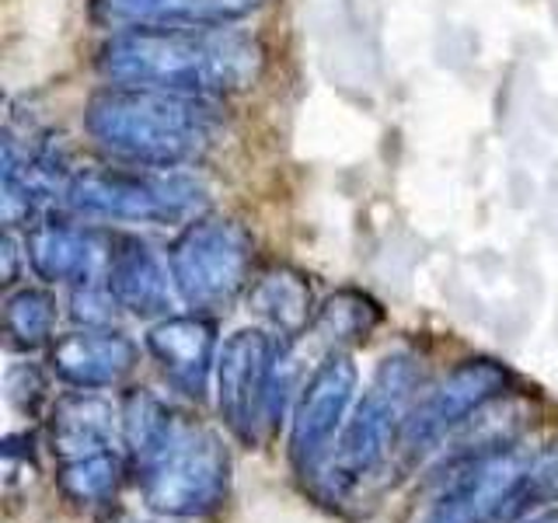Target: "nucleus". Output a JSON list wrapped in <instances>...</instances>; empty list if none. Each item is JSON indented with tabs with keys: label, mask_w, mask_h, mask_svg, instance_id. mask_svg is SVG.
<instances>
[{
	"label": "nucleus",
	"mask_w": 558,
	"mask_h": 523,
	"mask_svg": "<svg viewBox=\"0 0 558 523\" xmlns=\"http://www.w3.org/2000/svg\"><path fill=\"white\" fill-rule=\"evenodd\" d=\"M258 66V42L231 25L119 32L98 57L101 77L116 87H157L196 98L244 92Z\"/></svg>",
	"instance_id": "obj_1"
},
{
	"label": "nucleus",
	"mask_w": 558,
	"mask_h": 523,
	"mask_svg": "<svg viewBox=\"0 0 558 523\" xmlns=\"http://www.w3.org/2000/svg\"><path fill=\"white\" fill-rule=\"evenodd\" d=\"M84 126L122 165L182 168L214 147L220 115L209 98L112 84L92 98Z\"/></svg>",
	"instance_id": "obj_2"
},
{
	"label": "nucleus",
	"mask_w": 558,
	"mask_h": 523,
	"mask_svg": "<svg viewBox=\"0 0 558 523\" xmlns=\"http://www.w3.org/2000/svg\"><path fill=\"white\" fill-rule=\"evenodd\" d=\"M558 502V436L510 443L461 467L423 523H520Z\"/></svg>",
	"instance_id": "obj_3"
},
{
	"label": "nucleus",
	"mask_w": 558,
	"mask_h": 523,
	"mask_svg": "<svg viewBox=\"0 0 558 523\" xmlns=\"http://www.w3.org/2000/svg\"><path fill=\"white\" fill-rule=\"evenodd\" d=\"M418 391V366L409 356H388L363 391L356 409L349 412L345 426L331 447L328 461L322 464L325 485L336 492H349L363 478L384 467L391 450L401 443L409 426V415L415 409Z\"/></svg>",
	"instance_id": "obj_4"
},
{
	"label": "nucleus",
	"mask_w": 558,
	"mask_h": 523,
	"mask_svg": "<svg viewBox=\"0 0 558 523\" xmlns=\"http://www.w3.org/2000/svg\"><path fill=\"white\" fill-rule=\"evenodd\" d=\"M136 475L144 502L154 513L192 520L223 506L231 488V453L217 433L182 423L171 443Z\"/></svg>",
	"instance_id": "obj_5"
},
{
	"label": "nucleus",
	"mask_w": 558,
	"mask_h": 523,
	"mask_svg": "<svg viewBox=\"0 0 558 523\" xmlns=\"http://www.w3.org/2000/svg\"><path fill=\"white\" fill-rule=\"evenodd\" d=\"M66 199L87 217L174 223L203 206V185L179 168H95L66 185Z\"/></svg>",
	"instance_id": "obj_6"
},
{
	"label": "nucleus",
	"mask_w": 558,
	"mask_h": 523,
	"mask_svg": "<svg viewBox=\"0 0 558 523\" xmlns=\"http://www.w3.org/2000/svg\"><path fill=\"white\" fill-rule=\"evenodd\" d=\"M171 279L196 311L231 304L252 279V234L223 217H199L171 244Z\"/></svg>",
	"instance_id": "obj_7"
},
{
	"label": "nucleus",
	"mask_w": 558,
	"mask_h": 523,
	"mask_svg": "<svg viewBox=\"0 0 558 523\" xmlns=\"http://www.w3.org/2000/svg\"><path fill=\"white\" fill-rule=\"evenodd\" d=\"M360 388L353 356L331 353L301 388L290 423V461L301 475H318L336 447Z\"/></svg>",
	"instance_id": "obj_8"
},
{
	"label": "nucleus",
	"mask_w": 558,
	"mask_h": 523,
	"mask_svg": "<svg viewBox=\"0 0 558 523\" xmlns=\"http://www.w3.org/2000/svg\"><path fill=\"white\" fill-rule=\"evenodd\" d=\"M506 388H510V374H506L502 363L485 360V356L458 363L412 409L405 436H401V447L409 453H423V450L436 447L444 436L471 423V418L485 412L488 405H496V401L506 394Z\"/></svg>",
	"instance_id": "obj_9"
},
{
	"label": "nucleus",
	"mask_w": 558,
	"mask_h": 523,
	"mask_svg": "<svg viewBox=\"0 0 558 523\" xmlns=\"http://www.w3.org/2000/svg\"><path fill=\"white\" fill-rule=\"evenodd\" d=\"M276 356V342L262 328L234 331L217 356V409L244 443H255L262 423H269Z\"/></svg>",
	"instance_id": "obj_10"
},
{
	"label": "nucleus",
	"mask_w": 558,
	"mask_h": 523,
	"mask_svg": "<svg viewBox=\"0 0 558 523\" xmlns=\"http://www.w3.org/2000/svg\"><path fill=\"white\" fill-rule=\"evenodd\" d=\"M147 349L182 394L203 401L217 374V325L199 314H174L147 331Z\"/></svg>",
	"instance_id": "obj_11"
},
{
	"label": "nucleus",
	"mask_w": 558,
	"mask_h": 523,
	"mask_svg": "<svg viewBox=\"0 0 558 523\" xmlns=\"http://www.w3.org/2000/svg\"><path fill=\"white\" fill-rule=\"evenodd\" d=\"M52 370L63 384L81 391L112 388L136 366V345L112 328H81L52 345Z\"/></svg>",
	"instance_id": "obj_12"
},
{
	"label": "nucleus",
	"mask_w": 558,
	"mask_h": 523,
	"mask_svg": "<svg viewBox=\"0 0 558 523\" xmlns=\"http://www.w3.org/2000/svg\"><path fill=\"white\" fill-rule=\"evenodd\" d=\"M262 0H95L98 25L112 32L136 28H206L231 25Z\"/></svg>",
	"instance_id": "obj_13"
},
{
	"label": "nucleus",
	"mask_w": 558,
	"mask_h": 523,
	"mask_svg": "<svg viewBox=\"0 0 558 523\" xmlns=\"http://www.w3.org/2000/svg\"><path fill=\"white\" fill-rule=\"evenodd\" d=\"M109 290L122 311L136 318H157L171 307V283L168 266L150 244L144 241H122L109 258Z\"/></svg>",
	"instance_id": "obj_14"
},
{
	"label": "nucleus",
	"mask_w": 558,
	"mask_h": 523,
	"mask_svg": "<svg viewBox=\"0 0 558 523\" xmlns=\"http://www.w3.org/2000/svg\"><path fill=\"white\" fill-rule=\"evenodd\" d=\"M49 443L57 461L116 450V409L92 391L63 394L49 415Z\"/></svg>",
	"instance_id": "obj_15"
},
{
	"label": "nucleus",
	"mask_w": 558,
	"mask_h": 523,
	"mask_svg": "<svg viewBox=\"0 0 558 523\" xmlns=\"http://www.w3.org/2000/svg\"><path fill=\"white\" fill-rule=\"evenodd\" d=\"M25 248L35 276H43L46 283H87L98 255L92 234L70 223H39Z\"/></svg>",
	"instance_id": "obj_16"
},
{
	"label": "nucleus",
	"mask_w": 558,
	"mask_h": 523,
	"mask_svg": "<svg viewBox=\"0 0 558 523\" xmlns=\"http://www.w3.org/2000/svg\"><path fill=\"white\" fill-rule=\"evenodd\" d=\"M179 426H182V418L150 391H136L126 401V409H122V440L130 447L136 471L150 464L157 453L171 443V436Z\"/></svg>",
	"instance_id": "obj_17"
},
{
	"label": "nucleus",
	"mask_w": 558,
	"mask_h": 523,
	"mask_svg": "<svg viewBox=\"0 0 558 523\" xmlns=\"http://www.w3.org/2000/svg\"><path fill=\"white\" fill-rule=\"evenodd\" d=\"M252 307L283 336H296L311 318V287L301 272L272 269L252 287Z\"/></svg>",
	"instance_id": "obj_18"
},
{
	"label": "nucleus",
	"mask_w": 558,
	"mask_h": 523,
	"mask_svg": "<svg viewBox=\"0 0 558 523\" xmlns=\"http://www.w3.org/2000/svg\"><path fill=\"white\" fill-rule=\"evenodd\" d=\"M119 475H122L119 453L116 450H98V453H84V458L60 461L57 482H60L66 499H74V502H105L116 492Z\"/></svg>",
	"instance_id": "obj_19"
},
{
	"label": "nucleus",
	"mask_w": 558,
	"mask_h": 523,
	"mask_svg": "<svg viewBox=\"0 0 558 523\" xmlns=\"http://www.w3.org/2000/svg\"><path fill=\"white\" fill-rule=\"evenodd\" d=\"M52 321H57V304H52V296L43 293V290H17L8 296L4 304V331L11 345L17 349H35L49 342L52 336Z\"/></svg>",
	"instance_id": "obj_20"
},
{
	"label": "nucleus",
	"mask_w": 558,
	"mask_h": 523,
	"mask_svg": "<svg viewBox=\"0 0 558 523\" xmlns=\"http://www.w3.org/2000/svg\"><path fill=\"white\" fill-rule=\"evenodd\" d=\"M380 321V311L371 296L363 293H339L322 307L318 314V328L328 339L336 342H356L371 336V328Z\"/></svg>",
	"instance_id": "obj_21"
},
{
	"label": "nucleus",
	"mask_w": 558,
	"mask_h": 523,
	"mask_svg": "<svg viewBox=\"0 0 558 523\" xmlns=\"http://www.w3.org/2000/svg\"><path fill=\"white\" fill-rule=\"evenodd\" d=\"M46 391H49V384H46V377L35 370L32 363L14 366V370L8 374V394H11V405L17 412L35 415L43 401H46Z\"/></svg>",
	"instance_id": "obj_22"
},
{
	"label": "nucleus",
	"mask_w": 558,
	"mask_h": 523,
	"mask_svg": "<svg viewBox=\"0 0 558 523\" xmlns=\"http://www.w3.org/2000/svg\"><path fill=\"white\" fill-rule=\"evenodd\" d=\"M109 307H119L109 287L95 290V287L81 283V290L74 293V318L84 321L87 328H109V321H112V311Z\"/></svg>",
	"instance_id": "obj_23"
},
{
	"label": "nucleus",
	"mask_w": 558,
	"mask_h": 523,
	"mask_svg": "<svg viewBox=\"0 0 558 523\" xmlns=\"http://www.w3.org/2000/svg\"><path fill=\"white\" fill-rule=\"evenodd\" d=\"M520 523H558V510L555 513H534V516L520 520Z\"/></svg>",
	"instance_id": "obj_24"
},
{
	"label": "nucleus",
	"mask_w": 558,
	"mask_h": 523,
	"mask_svg": "<svg viewBox=\"0 0 558 523\" xmlns=\"http://www.w3.org/2000/svg\"><path fill=\"white\" fill-rule=\"evenodd\" d=\"M165 523H168V520H165Z\"/></svg>",
	"instance_id": "obj_25"
}]
</instances>
